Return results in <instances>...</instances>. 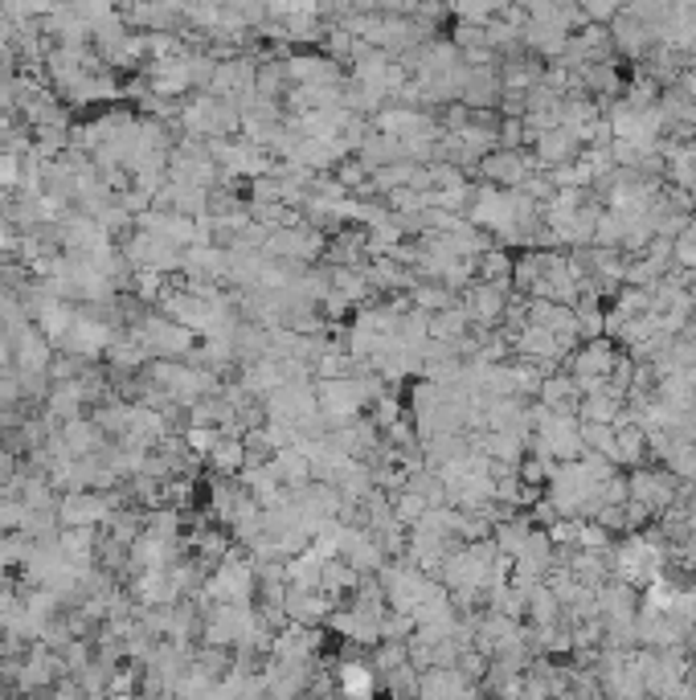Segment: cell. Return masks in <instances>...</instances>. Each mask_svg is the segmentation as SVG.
I'll list each match as a JSON object with an SVG mask.
<instances>
[{"label":"cell","instance_id":"obj_1","mask_svg":"<svg viewBox=\"0 0 696 700\" xmlns=\"http://www.w3.org/2000/svg\"><path fill=\"white\" fill-rule=\"evenodd\" d=\"M594 16H607V9H615V0H582Z\"/></svg>","mask_w":696,"mask_h":700}]
</instances>
